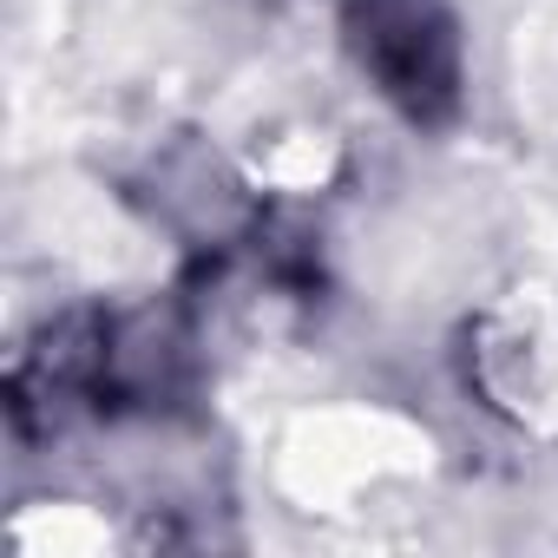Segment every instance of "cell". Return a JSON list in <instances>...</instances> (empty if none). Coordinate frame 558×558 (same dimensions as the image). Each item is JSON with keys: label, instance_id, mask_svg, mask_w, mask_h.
Wrapping results in <instances>:
<instances>
[{"label": "cell", "instance_id": "obj_1", "mask_svg": "<svg viewBox=\"0 0 558 558\" xmlns=\"http://www.w3.org/2000/svg\"><path fill=\"white\" fill-rule=\"evenodd\" d=\"M349 47L362 73L414 125H440L460 106V34L440 0H349Z\"/></svg>", "mask_w": 558, "mask_h": 558}]
</instances>
